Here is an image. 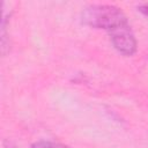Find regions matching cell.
<instances>
[{
    "label": "cell",
    "mask_w": 148,
    "mask_h": 148,
    "mask_svg": "<svg viewBox=\"0 0 148 148\" xmlns=\"http://www.w3.org/2000/svg\"><path fill=\"white\" fill-rule=\"evenodd\" d=\"M82 23L95 29H103L109 34L128 23L124 12L113 5H91L82 12Z\"/></svg>",
    "instance_id": "6da1fadb"
},
{
    "label": "cell",
    "mask_w": 148,
    "mask_h": 148,
    "mask_svg": "<svg viewBox=\"0 0 148 148\" xmlns=\"http://www.w3.org/2000/svg\"><path fill=\"white\" fill-rule=\"evenodd\" d=\"M109 36H110L113 47L120 54H123L125 57H130L136 52L138 43H136L135 36L133 34V30H132L130 23L111 31L109 34Z\"/></svg>",
    "instance_id": "7a4b0ae2"
},
{
    "label": "cell",
    "mask_w": 148,
    "mask_h": 148,
    "mask_svg": "<svg viewBox=\"0 0 148 148\" xmlns=\"http://www.w3.org/2000/svg\"><path fill=\"white\" fill-rule=\"evenodd\" d=\"M31 148H69V147L59 142L50 141V140H39L34 142L31 145Z\"/></svg>",
    "instance_id": "3957f363"
},
{
    "label": "cell",
    "mask_w": 148,
    "mask_h": 148,
    "mask_svg": "<svg viewBox=\"0 0 148 148\" xmlns=\"http://www.w3.org/2000/svg\"><path fill=\"white\" fill-rule=\"evenodd\" d=\"M139 10L141 12V13H143L146 16H148V3H145V5H141L140 7H139Z\"/></svg>",
    "instance_id": "277c9868"
},
{
    "label": "cell",
    "mask_w": 148,
    "mask_h": 148,
    "mask_svg": "<svg viewBox=\"0 0 148 148\" xmlns=\"http://www.w3.org/2000/svg\"><path fill=\"white\" fill-rule=\"evenodd\" d=\"M5 148H17V147H15L13 143H10L9 141H5V146H3Z\"/></svg>",
    "instance_id": "5b68a950"
}]
</instances>
